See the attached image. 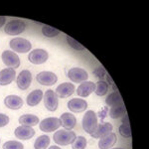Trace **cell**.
Instances as JSON below:
<instances>
[{
    "instance_id": "1",
    "label": "cell",
    "mask_w": 149,
    "mask_h": 149,
    "mask_svg": "<svg viewBox=\"0 0 149 149\" xmlns=\"http://www.w3.org/2000/svg\"><path fill=\"white\" fill-rule=\"evenodd\" d=\"M76 133L72 130H67V129H62L58 130L54 134V141L59 145L67 146L69 144H72L76 139Z\"/></svg>"
},
{
    "instance_id": "2",
    "label": "cell",
    "mask_w": 149,
    "mask_h": 149,
    "mask_svg": "<svg viewBox=\"0 0 149 149\" xmlns=\"http://www.w3.org/2000/svg\"><path fill=\"white\" fill-rule=\"evenodd\" d=\"M97 127V115L93 110H88L84 115L83 128L86 133L92 134Z\"/></svg>"
},
{
    "instance_id": "3",
    "label": "cell",
    "mask_w": 149,
    "mask_h": 149,
    "mask_svg": "<svg viewBox=\"0 0 149 149\" xmlns=\"http://www.w3.org/2000/svg\"><path fill=\"white\" fill-rule=\"evenodd\" d=\"M25 22L20 19H14V20L9 21L4 27V32L8 35L14 36L19 35L25 30Z\"/></svg>"
},
{
    "instance_id": "4",
    "label": "cell",
    "mask_w": 149,
    "mask_h": 149,
    "mask_svg": "<svg viewBox=\"0 0 149 149\" xmlns=\"http://www.w3.org/2000/svg\"><path fill=\"white\" fill-rule=\"evenodd\" d=\"M10 48L17 53H27L31 50V43L24 38H14L9 43Z\"/></svg>"
},
{
    "instance_id": "5",
    "label": "cell",
    "mask_w": 149,
    "mask_h": 149,
    "mask_svg": "<svg viewBox=\"0 0 149 149\" xmlns=\"http://www.w3.org/2000/svg\"><path fill=\"white\" fill-rule=\"evenodd\" d=\"M2 61L3 63L6 65L8 68L12 69H17L20 66V59H19L18 55L16 53L12 52V51H4L2 53Z\"/></svg>"
},
{
    "instance_id": "6",
    "label": "cell",
    "mask_w": 149,
    "mask_h": 149,
    "mask_svg": "<svg viewBox=\"0 0 149 149\" xmlns=\"http://www.w3.org/2000/svg\"><path fill=\"white\" fill-rule=\"evenodd\" d=\"M40 129L44 132H53L62 126L61 120L56 117H48L40 122Z\"/></svg>"
},
{
    "instance_id": "7",
    "label": "cell",
    "mask_w": 149,
    "mask_h": 149,
    "mask_svg": "<svg viewBox=\"0 0 149 149\" xmlns=\"http://www.w3.org/2000/svg\"><path fill=\"white\" fill-rule=\"evenodd\" d=\"M44 104L46 109L49 111H55L58 109L59 105V100H58V97L56 93L52 90H48L46 93H44Z\"/></svg>"
},
{
    "instance_id": "8",
    "label": "cell",
    "mask_w": 149,
    "mask_h": 149,
    "mask_svg": "<svg viewBox=\"0 0 149 149\" xmlns=\"http://www.w3.org/2000/svg\"><path fill=\"white\" fill-rule=\"evenodd\" d=\"M49 58V54L43 49H35L29 54L28 59L32 64L41 65L44 64Z\"/></svg>"
},
{
    "instance_id": "9",
    "label": "cell",
    "mask_w": 149,
    "mask_h": 149,
    "mask_svg": "<svg viewBox=\"0 0 149 149\" xmlns=\"http://www.w3.org/2000/svg\"><path fill=\"white\" fill-rule=\"evenodd\" d=\"M68 78L74 83H84L88 80V74L81 68H72L68 72Z\"/></svg>"
},
{
    "instance_id": "10",
    "label": "cell",
    "mask_w": 149,
    "mask_h": 149,
    "mask_svg": "<svg viewBox=\"0 0 149 149\" xmlns=\"http://www.w3.org/2000/svg\"><path fill=\"white\" fill-rule=\"evenodd\" d=\"M16 83H17V86L20 90H28L29 86H31V83H32V74L27 70H24L18 74L17 79H16Z\"/></svg>"
},
{
    "instance_id": "11",
    "label": "cell",
    "mask_w": 149,
    "mask_h": 149,
    "mask_svg": "<svg viewBox=\"0 0 149 149\" xmlns=\"http://www.w3.org/2000/svg\"><path fill=\"white\" fill-rule=\"evenodd\" d=\"M36 80L42 86H53L58 81L57 76L52 72H41L37 74Z\"/></svg>"
},
{
    "instance_id": "12",
    "label": "cell",
    "mask_w": 149,
    "mask_h": 149,
    "mask_svg": "<svg viewBox=\"0 0 149 149\" xmlns=\"http://www.w3.org/2000/svg\"><path fill=\"white\" fill-rule=\"evenodd\" d=\"M55 93H56L58 97H61V98L69 97L74 93V86L72 83H63L60 86H58Z\"/></svg>"
},
{
    "instance_id": "13",
    "label": "cell",
    "mask_w": 149,
    "mask_h": 149,
    "mask_svg": "<svg viewBox=\"0 0 149 149\" xmlns=\"http://www.w3.org/2000/svg\"><path fill=\"white\" fill-rule=\"evenodd\" d=\"M14 134L16 137L21 139V140H27V139L32 138L35 135V130L33 127L20 125L15 129Z\"/></svg>"
},
{
    "instance_id": "14",
    "label": "cell",
    "mask_w": 149,
    "mask_h": 149,
    "mask_svg": "<svg viewBox=\"0 0 149 149\" xmlns=\"http://www.w3.org/2000/svg\"><path fill=\"white\" fill-rule=\"evenodd\" d=\"M115 143H116V135L113 132H109L100 137L98 141V147L100 149H110Z\"/></svg>"
},
{
    "instance_id": "15",
    "label": "cell",
    "mask_w": 149,
    "mask_h": 149,
    "mask_svg": "<svg viewBox=\"0 0 149 149\" xmlns=\"http://www.w3.org/2000/svg\"><path fill=\"white\" fill-rule=\"evenodd\" d=\"M16 73L12 68L3 69L0 72V86H7L15 80Z\"/></svg>"
},
{
    "instance_id": "16",
    "label": "cell",
    "mask_w": 149,
    "mask_h": 149,
    "mask_svg": "<svg viewBox=\"0 0 149 149\" xmlns=\"http://www.w3.org/2000/svg\"><path fill=\"white\" fill-rule=\"evenodd\" d=\"M68 107L71 111L80 113L88 109V103L86 100H81V98H73L68 102Z\"/></svg>"
},
{
    "instance_id": "17",
    "label": "cell",
    "mask_w": 149,
    "mask_h": 149,
    "mask_svg": "<svg viewBox=\"0 0 149 149\" xmlns=\"http://www.w3.org/2000/svg\"><path fill=\"white\" fill-rule=\"evenodd\" d=\"M112 129H113V126L109 122H102V123L97 124V129L91 134V136L93 138H100L105 134L112 132Z\"/></svg>"
},
{
    "instance_id": "18",
    "label": "cell",
    "mask_w": 149,
    "mask_h": 149,
    "mask_svg": "<svg viewBox=\"0 0 149 149\" xmlns=\"http://www.w3.org/2000/svg\"><path fill=\"white\" fill-rule=\"evenodd\" d=\"M4 104L6 105L8 109H13V110H17L20 109L23 105V100L18 95H8L5 97L4 100Z\"/></svg>"
},
{
    "instance_id": "19",
    "label": "cell",
    "mask_w": 149,
    "mask_h": 149,
    "mask_svg": "<svg viewBox=\"0 0 149 149\" xmlns=\"http://www.w3.org/2000/svg\"><path fill=\"white\" fill-rule=\"evenodd\" d=\"M95 84H93V81H84L79 86L77 93L81 97H86L93 92H95Z\"/></svg>"
},
{
    "instance_id": "20",
    "label": "cell",
    "mask_w": 149,
    "mask_h": 149,
    "mask_svg": "<svg viewBox=\"0 0 149 149\" xmlns=\"http://www.w3.org/2000/svg\"><path fill=\"white\" fill-rule=\"evenodd\" d=\"M60 120H61L62 126H64V128L67 129V130L73 129L77 123L76 116H74L70 112H65V113L62 114L61 117H60Z\"/></svg>"
},
{
    "instance_id": "21",
    "label": "cell",
    "mask_w": 149,
    "mask_h": 149,
    "mask_svg": "<svg viewBox=\"0 0 149 149\" xmlns=\"http://www.w3.org/2000/svg\"><path fill=\"white\" fill-rule=\"evenodd\" d=\"M43 97H44V93H43L42 91L35 90L29 93L27 98H26V102H27V104L29 107H36L40 103Z\"/></svg>"
},
{
    "instance_id": "22",
    "label": "cell",
    "mask_w": 149,
    "mask_h": 149,
    "mask_svg": "<svg viewBox=\"0 0 149 149\" xmlns=\"http://www.w3.org/2000/svg\"><path fill=\"white\" fill-rule=\"evenodd\" d=\"M19 123L21 125L33 127L39 123V118L34 114H24L19 118Z\"/></svg>"
},
{
    "instance_id": "23",
    "label": "cell",
    "mask_w": 149,
    "mask_h": 149,
    "mask_svg": "<svg viewBox=\"0 0 149 149\" xmlns=\"http://www.w3.org/2000/svg\"><path fill=\"white\" fill-rule=\"evenodd\" d=\"M105 103L109 107H114V105H118V104H123V100H122L120 93L118 92H114L111 93L109 97L105 100Z\"/></svg>"
},
{
    "instance_id": "24",
    "label": "cell",
    "mask_w": 149,
    "mask_h": 149,
    "mask_svg": "<svg viewBox=\"0 0 149 149\" xmlns=\"http://www.w3.org/2000/svg\"><path fill=\"white\" fill-rule=\"evenodd\" d=\"M126 114V109L124 104H118V105H114V107H111V109H109V116L111 118H119V117H122Z\"/></svg>"
},
{
    "instance_id": "25",
    "label": "cell",
    "mask_w": 149,
    "mask_h": 149,
    "mask_svg": "<svg viewBox=\"0 0 149 149\" xmlns=\"http://www.w3.org/2000/svg\"><path fill=\"white\" fill-rule=\"evenodd\" d=\"M95 95L98 97H103L109 92V84L105 81H98L95 86Z\"/></svg>"
},
{
    "instance_id": "26",
    "label": "cell",
    "mask_w": 149,
    "mask_h": 149,
    "mask_svg": "<svg viewBox=\"0 0 149 149\" xmlns=\"http://www.w3.org/2000/svg\"><path fill=\"white\" fill-rule=\"evenodd\" d=\"M50 145V137L48 135H41L36 139L34 143L35 149H47Z\"/></svg>"
},
{
    "instance_id": "27",
    "label": "cell",
    "mask_w": 149,
    "mask_h": 149,
    "mask_svg": "<svg viewBox=\"0 0 149 149\" xmlns=\"http://www.w3.org/2000/svg\"><path fill=\"white\" fill-rule=\"evenodd\" d=\"M42 33H43V35L46 36V37L53 38V37H56V36L60 34V30H58L56 28H53L51 26L44 25L42 28Z\"/></svg>"
},
{
    "instance_id": "28",
    "label": "cell",
    "mask_w": 149,
    "mask_h": 149,
    "mask_svg": "<svg viewBox=\"0 0 149 149\" xmlns=\"http://www.w3.org/2000/svg\"><path fill=\"white\" fill-rule=\"evenodd\" d=\"M72 144H73V149H86V139L84 136H79V137H76Z\"/></svg>"
},
{
    "instance_id": "29",
    "label": "cell",
    "mask_w": 149,
    "mask_h": 149,
    "mask_svg": "<svg viewBox=\"0 0 149 149\" xmlns=\"http://www.w3.org/2000/svg\"><path fill=\"white\" fill-rule=\"evenodd\" d=\"M67 42H68V44L70 46L73 48V49L77 50V51H84V50H85V47H84L81 43H79L78 41L74 40V38L70 37V36H67Z\"/></svg>"
},
{
    "instance_id": "30",
    "label": "cell",
    "mask_w": 149,
    "mask_h": 149,
    "mask_svg": "<svg viewBox=\"0 0 149 149\" xmlns=\"http://www.w3.org/2000/svg\"><path fill=\"white\" fill-rule=\"evenodd\" d=\"M118 131H119V134L121 136L125 138H129L131 137V128L129 126V124H123L122 123L120 126L118 127Z\"/></svg>"
},
{
    "instance_id": "31",
    "label": "cell",
    "mask_w": 149,
    "mask_h": 149,
    "mask_svg": "<svg viewBox=\"0 0 149 149\" xmlns=\"http://www.w3.org/2000/svg\"><path fill=\"white\" fill-rule=\"evenodd\" d=\"M3 149H23V144L19 141L10 140L3 144Z\"/></svg>"
},
{
    "instance_id": "32",
    "label": "cell",
    "mask_w": 149,
    "mask_h": 149,
    "mask_svg": "<svg viewBox=\"0 0 149 149\" xmlns=\"http://www.w3.org/2000/svg\"><path fill=\"white\" fill-rule=\"evenodd\" d=\"M107 74V71H105V69L103 68L102 66H100L98 68H97L93 71V74H95V77H97V78L100 79V81H104Z\"/></svg>"
},
{
    "instance_id": "33",
    "label": "cell",
    "mask_w": 149,
    "mask_h": 149,
    "mask_svg": "<svg viewBox=\"0 0 149 149\" xmlns=\"http://www.w3.org/2000/svg\"><path fill=\"white\" fill-rule=\"evenodd\" d=\"M9 117L8 115L3 114V113H0V127H4L6 126L7 124L9 123Z\"/></svg>"
},
{
    "instance_id": "34",
    "label": "cell",
    "mask_w": 149,
    "mask_h": 149,
    "mask_svg": "<svg viewBox=\"0 0 149 149\" xmlns=\"http://www.w3.org/2000/svg\"><path fill=\"white\" fill-rule=\"evenodd\" d=\"M107 110H109V109H107V107H102V110H100V112H98V116H100V118L102 119V120H103V118L105 117Z\"/></svg>"
},
{
    "instance_id": "35",
    "label": "cell",
    "mask_w": 149,
    "mask_h": 149,
    "mask_svg": "<svg viewBox=\"0 0 149 149\" xmlns=\"http://www.w3.org/2000/svg\"><path fill=\"white\" fill-rule=\"evenodd\" d=\"M121 121L123 124H129V121H128V115H124V116H122L121 118Z\"/></svg>"
},
{
    "instance_id": "36",
    "label": "cell",
    "mask_w": 149,
    "mask_h": 149,
    "mask_svg": "<svg viewBox=\"0 0 149 149\" xmlns=\"http://www.w3.org/2000/svg\"><path fill=\"white\" fill-rule=\"evenodd\" d=\"M5 22H6V18L4 16H0V28L5 24Z\"/></svg>"
},
{
    "instance_id": "37",
    "label": "cell",
    "mask_w": 149,
    "mask_h": 149,
    "mask_svg": "<svg viewBox=\"0 0 149 149\" xmlns=\"http://www.w3.org/2000/svg\"><path fill=\"white\" fill-rule=\"evenodd\" d=\"M49 149H61L60 147H58V146H51Z\"/></svg>"
},
{
    "instance_id": "38",
    "label": "cell",
    "mask_w": 149,
    "mask_h": 149,
    "mask_svg": "<svg viewBox=\"0 0 149 149\" xmlns=\"http://www.w3.org/2000/svg\"><path fill=\"white\" fill-rule=\"evenodd\" d=\"M113 149H122V148H113Z\"/></svg>"
}]
</instances>
